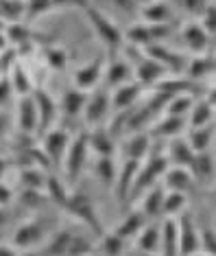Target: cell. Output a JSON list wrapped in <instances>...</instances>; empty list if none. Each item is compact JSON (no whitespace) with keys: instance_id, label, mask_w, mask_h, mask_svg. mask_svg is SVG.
Returning <instances> with one entry per match:
<instances>
[{"instance_id":"1","label":"cell","mask_w":216,"mask_h":256,"mask_svg":"<svg viewBox=\"0 0 216 256\" xmlns=\"http://www.w3.org/2000/svg\"><path fill=\"white\" fill-rule=\"evenodd\" d=\"M168 168V158L166 154H151L144 162H140L138 171H136V178H133V184H131V190H129V200H127V208H133V202H138L151 186L160 184L162 176Z\"/></svg>"},{"instance_id":"2","label":"cell","mask_w":216,"mask_h":256,"mask_svg":"<svg viewBox=\"0 0 216 256\" xmlns=\"http://www.w3.org/2000/svg\"><path fill=\"white\" fill-rule=\"evenodd\" d=\"M83 11H85L87 22H90L92 28H94L96 38L101 40V44L107 48V53L109 55L118 53L122 46H125V33L118 28V24H116L109 16H105L98 7H94V4H90V2L83 7Z\"/></svg>"},{"instance_id":"3","label":"cell","mask_w":216,"mask_h":256,"mask_svg":"<svg viewBox=\"0 0 216 256\" xmlns=\"http://www.w3.org/2000/svg\"><path fill=\"white\" fill-rule=\"evenodd\" d=\"M59 228V221L55 217H37L28 219L17 226L13 232V248L17 250H35Z\"/></svg>"},{"instance_id":"4","label":"cell","mask_w":216,"mask_h":256,"mask_svg":"<svg viewBox=\"0 0 216 256\" xmlns=\"http://www.w3.org/2000/svg\"><path fill=\"white\" fill-rule=\"evenodd\" d=\"M87 154H90V147H87V134L85 132H81L77 136L70 138L68 151H66L63 162H61V168H63V173H66V180L70 184L77 182L81 171L85 168Z\"/></svg>"},{"instance_id":"5","label":"cell","mask_w":216,"mask_h":256,"mask_svg":"<svg viewBox=\"0 0 216 256\" xmlns=\"http://www.w3.org/2000/svg\"><path fill=\"white\" fill-rule=\"evenodd\" d=\"M63 210L70 212V214H74V217H77L81 224H85L87 228H90L98 238H101V234H103L101 219H98V212H96L94 202H92L85 193H70L68 202H66V208H63Z\"/></svg>"},{"instance_id":"6","label":"cell","mask_w":216,"mask_h":256,"mask_svg":"<svg viewBox=\"0 0 216 256\" xmlns=\"http://www.w3.org/2000/svg\"><path fill=\"white\" fill-rule=\"evenodd\" d=\"M109 110H112V98H109V90L107 88H94L92 94H87L85 98V108H83V118L85 125L96 127L103 125L107 118Z\"/></svg>"},{"instance_id":"7","label":"cell","mask_w":216,"mask_h":256,"mask_svg":"<svg viewBox=\"0 0 216 256\" xmlns=\"http://www.w3.org/2000/svg\"><path fill=\"white\" fill-rule=\"evenodd\" d=\"M70 132L63 127V130H48L44 134V142H42V154L46 156V162L55 164L57 168H61V162H63V156L68 151V144H70Z\"/></svg>"},{"instance_id":"8","label":"cell","mask_w":216,"mask_h":256,"mask_svg":"<svg viewBox=\"0 0 216 256\" xmlns=\"http://www.w3.org/2000/svg\"><path fill=\"white\" fill-rule=\"evenodd\" d=\"M103 72H105V57L96 55L90 64H83L77 70L72 72V86L83 92H92L98 88L103 81Z\"/></svg>"},{"instance_id":"9","label":"cell","mask_w":216,"mask_h":256,"mask_svg":"<svg viewBox=\"0 0 216 256\" xmlns=\"http://www.w3.org/2000/svg\"><path fill=\"white\" fill-rule=\"evenodd\" d=\"M177 221V248L179 256H190L199 252V228L190 212H182Z\"/></svg>"},{"instance_id":"10","label":"cell","mask_w":216,"mask_h":256,"mask_svg":"<svg viewBox=\"0 0 216 256\" xmlns=\"http://www.w3.org/2000/svg\"><path fill=\"white\" fill-rule=\"evenodd\" d=\"M31 94H33L35 108H37V118H39L37 132L46 134L48 130H52V125H55L57 118H59V106H57V101L50 96V92L44 90V88H35Z\"/></svg>"},{"instance_id":"11","label":"cell","mask_w":216,"mask_h":256,"mask_svg":"<svg viewBox=\"0 0 216 256\" xmlns=\"http://www.w3.org/2000/svg\"><path fill=\"white\" fill-rule=\"evenodd\" d=\"M144 53H147L149 57H153L157 64H162V66L166 68L168 74H184L186 64H188L186 55L177 53V50H173V48H168V46H164V44L149 46V48H144Z\"/></svg>"},{"instance_id":"12","label":"cell","mask_w":216,"mask_h":256,"mask_svg":"<svg viewBox=\"0 0 216 256\" xmlns=\"http://www.w3.org/2000/svg\"><path fill=\"white\" fill-rule=\"evenodd\" d=\"M144 90L147 88H142L136 79H131V81H127V84L118 86V88H114L112 92H109L112 110L114 112H127V110H131L140 101V96H142Z\"/></svg>"},{"instance_id":"13","label":"cell","mask_w":216,"mask_h":256,"mask_svg":"<svg viewBox=\"0 0 216 256\" xmlns=\"http://www.w3.org/2000/svg\"><path fill=\"white\" fill-rule=\"evenodd\" d=\"M133 79V68L129 60H120V57H114L112 62H105V72H103V84L105 88L112 92L114 88L127 84V81Z\"/></svg>"},{"instance_id":"14","label":"cell","mask_w":216,"mask_h":256,"mask_svg":"<svg viewBox=\"0 0 216 256\" xmlns=\"http://www.w3.org/2000/svg\"><path fill=\"white\" fill-rule=\"evenodd\" d=\"M182 40H184L186 48H188L190 53L203 55V53H208L210 42H212V36H210V33H208L206 28H203L197 20H192V22H188V24L184 26Z\"/></svg>"},{"instance_id":"15","label":"cell","mask_w":216,"mask_h":256,"mask_svg":"<svg viewBox=\"0 0 216 256\" xmlns=\"http://www.w3.org/2000/svg\"><path fill=\"white\" fill-rule=\"evenodd\" d=\"M138 16L147 24H171L173 22V7L166 0H149L140 4Z\"/></svg>"},{"instance_id":"16","label":"cell","mask_w":216,"mask_h":256,"mask_svg":"<svg viewBox=\"0 0 216 256\" xmlns=\"http://www.w3.org/2000/svg\"><path fill=\"white\" fill-rule=\"evenodd\" d=\"M17 130L26 136H31L39 130V118H37V108H35L33 94L17 96Z\"/></svg>"},{"instance_id":"17","label":"cell","mask_w":216,"mask_h":256,"mask_svg":"<svg viewBox=\"0 0 216 256\" xmlns=\"http://www.w3.org/2000/svg\"><path fill=\"white\" fill-rule=\"evenodd\" d=\"M164 188L166 190H177V193H186L188 195L192 188H195V176L190 173V168H184V166H175V164H168V168L164 171Z\"/></svg>"},{"instance_id":"18","label":"cell","mask_w":216,"mask_h":256,"mask_svg":"<svg viewBox=\"0 0 216 256\" xmlns=\"http://www.w3.org/2000/svg\"><path fill=\"white\" fill-rule=\"evenodd\" d=\"M212 118H214V96L210 92V96L195 98L188 116H186V123H188L190 130H197V127L212 125Z\"/></svg>"},{"instance_id":"19","label":"cell","mask_w":216,"mask_h":256,"mask_svg":"<svg viewBox=\"0 0 216 256\" xmlns=\"http://www.w3.org/2000/svg\"><path fill=\"white\" fill-rule=\"evenodd\" d=\"M151 144H153V136H151L149 132H133L131 136L127 138V142H125V156H127V160L144 162L151 154H153Z\"/></svg>"},{"instance_id":"20","label":"cell","mask_w":216,"mask_h":256,"mask_svg":"<svg viewBox=\"0 0 216 256\" xmlns=\"http://www.w3.org/2000/svg\"><path fill=\"white\" fill-rule=\"evenodd\" d=\"M87 134V147L94 151L96 156H114L116 154V136L107 127L96 125Z\"/></svg>"},{"instance_id":"21","label":"cell","mask_w":216,"mask_h":256,"mask_svg":"<svg viewBox=\"0 0 216 256\" xmlns=\"http://www.w3.org/2000/svg\"><path fill=\"white\" fill-rule=\"evenodd\" d=\"M138 166H140V162L125 160L122 168L116 173L114 193H116V200H118V204H120V206H125V208H127V200H129V190H131V184H133V178H136Z\"/></svg>"},{"instance_id":"22","label":"cell","mask_w":216,"mask_h":256,"mask_svg":"<svg viewBox=\"0 0 216 256\" xmlns=\"http://www.w3.org/2000/svg\"><path fill=\"white\" fill-rule=\"evenodd\" d=\"M85 98H87V92L74 88V86H70V88L63 92L61 103H59L61 114L66 116V118H70V120L81 118V116H83V108H85Z\"/></svg>"},{"instance_id":"23","label":"cell","mask_w":216,"mask_h":256,"mask_svg":"<svg viewBox=\"0 0 216 256\" xmlns=\"http://www.w3.org/2000/svg\"><path fill=\"white\" fill-rule=\"evenodd\" d=\"M166 188L162 184H155L140 197V208L138 210L147 217V221H153L157 217H162V202H164Z\"/></svg>"},{"instance_id":"24","label":"cell","mask_w":216,"mask_h":256,"mask_svg":"<svg viewBox=\"0 0 216 256\" xmlns=\"http://www.w3.org/2000/svg\"><path fill=\"white\" fill-rule=\"evenodd\" d=\"M186 79L197 84V81H203V79H210L214 74V57L210 53H203V55H195L192 60H188L186 64Z\"/></svg>"},{"instance_id":"25","label":"cell","mask_w":216,"mask_h":256,"mask_svg":"<svg viewBox=\"0 0 216 256\" xmlns=\"http://www.w3.org/2000/svg\"><path fill=\"white\" fill-rule=\"evenodd\" d=\"M9 77V84H11V88H13V94L17 96H26V94H31V92L37 88L35 86V81H33V74L31 70L24 66V62H17L13 68H11V72L7 74Z\"/></svg>"},{"instance_id":"26","label":"cell","mask_w":216,"mask_h":256,"mask_svg":"<svg viewBox=\"0 0 216 256\" xmlns=\"http://www.w3.org/2000/svg\"><path fill=\"white\" fill-rule=\"evenodd\" d=\"M195 156H197V154L190 149V144L186 142V138H182V136L173 138L171 144H168V151H166L168 164L184 166V168H192V162H195Z\"/></svg>"},{"instance_id":"27","label":"cell","mask_w":216,"mask_h":256,"mask_svg":"<svg viewBox=\"0 0 216 256\" xmlns=\"http://www.w3.org/2000/svg\"><path fill=\"white\" fill-rule=\"evenodd\" d=\"M184 130H188L186 118H177V116H166L164 114L149 130V134H151V136H155V138H168V140H173V138L182 136Z\"/></svg>"},{"instance_id":"28","label":"cell","mask_w":216,"mask_h":256,"mask_svg":"<svg viewBox=\"0 0 216 256\" xmlns=\"http://www.w3.org/2000/svg\"><path fill=\"white\" fill-rule=\"evenodd\" d=\"M147 224H149L147 217H144L138 208H131V210L127 212V217L122 219V224L114 232L122 238V241H131V238H136L140 234V230H142Z\"/></svg>"},{"instance_id":"29","label":"cell","mask_w":216,"mask_h":256,"mask_svg":"<svg viewBox=\"0 0 216 256\" xmlns=\"http://www.w3.org/2000/svg\"><path fill=\"white\" fill-rule=\"evenodd\" d=\"M160 252L162 256H179L177 248V221L173 217H166L160 226Z\"/></svg>"},{"instance_id":"30","label":"cell","mask_w":216,"mask_h":256,"mask_svg":"<svg viewBox=\"0 0 216 256\" xmlns=\"http://www.w3.org/2000/svg\"><path fill=\"white\" fill-rule=\"evenodd\" d=\"M44 193H46V197H48V202L57 204L59 208H66L70 190L66 188L63 180L59 178V173H48V178H46V186H44Z\"/></svg>"},{"instance_id":"31","label":"cell","mask_w":216,"mask_h":256,"mask_svg":"<svg viewBox=\"0 0 216 256\" xmlns=\"http://www.w3.org/2000/svg\"><path fill=\"white\" fill-rule=\"evenodd\" d=\"M136 246L138 252H147V254H157L160 252V226L147 224L140 234L136 236Z\"/></svg>"},{"instance_id":"32","label":"cell","mask_w":216,"mask_h":256,"mask_svg":"<svg viewBox=\"0 0 216 256\" xmlns=\"http://www.w3.org/2000/svg\"><path fill=\"white\" fill-rule=\"evenodd\" d=\"M46 178H48V173H46V171H44V166H39V164H28V166H22V168H20V182H22V188L44 190Z\"/></svg>"},{"instance_id":"33","label":"cell","mask_w":216,"mask_h":256,"mask_svg":"<svg viewBox=\"0 0 216 256\" xmlns=\"http://www.w3.org/2000/svg\"><path fill=\"white\" fill-rule=\"evenodd\" d=\"M70 238H72V230H59L57 228L48 238H46V250L42 254L44 256H66Z\"/></svg>"},{"instance_id":"34","label":"cell","mask_w":216,"mask_h":256,"mask_svg":"<svg viewBox=\"0 0 216 256\" xmlns=\"http://www.w3.org/2000/svg\"><path fill=\"white\" fill-rule=\"evenodd\" d=\"M212 140H214L212 125L190 130V132H188V138H186V142L190 144V149L195 151V154H201V151H210V147H212Z\"/></svg>"},{"instance_id":"35","label":"cell","mask_w":216,"mask_h":256,"mask_svg":"<svg viewBox=\"0 0 216 256\" xmlns=\"http://www.w3.org/2000/svg\"><path fill=\"white\" fill-rule=\"evenodd\" d=\"M188 206V195L177 193V190H166L164 202H162V217H177Z\"/></svg>"},{"instance_id":"36","label":"cell","mask_w":216,"mask_h":256,"mask_svg":"<svg viewBox=\"0 0 216 256\" xmlns=\"http://www.w3.org/2000/svg\"><path fill=\"white\" fill-rule=\"evenodd\" d=\"M192 103H195V96L190 94V92H182V94H173L168 98L166 108H164V114L166 116H177V118H186L192 108Z\"/></svg>"},{"instance_id":"37","label":"cell","mask_w":216,"mask_h":256,"mask_svg":"<svg viewBox=\"0 0 216 256\" xmlns=\"http://www.w3.org/2000/svg\"><path fill=\"white\" fill-rule=\"evenodd\" d=\"M190 173L195 176V180H203V182L212 180V176H214V156H212V151H201V154H197Z\"/></svg>"},{"instance_id":"38","label":"cell","mask_w":216,"mask_h":256,"mask_svg":"<svg viewBox=\"0 0 216 256\" xmlns=\"http://www.w3.org/2000/svg\"><path fill=\"white\" fill-rule=\"evenodd\" d=\"M94 173H96V178L101 180L103 186H107V188H109V186H114L116 173H118L114 156H98V158H96V164H94Z\"/></svg>"},{"instance_id":"39","label":"cell","mask_w":216,"mask_h":256,"mask_svg":"<svg viewBox=\"0 0 216 256\" xmlns=\"http://www.w3.org/2000/svg\"><path fill=\"white\" fill-rule=\"evenodd\" d=\"M24 0H0V20L4 24H15L24 20Z\"/></svg>"},{"instance_id":"40","label":"cell","mask_w":216,"mask_h":256,"mask_svg":"<svg viewBox=\"0 0 216 256\" xmlns=\"http://www.w3.org/2000/svg\"><path fill=\"white\" fill-rule=\"evenodd\" d=\"M92 252H94V238H90V234H74L72 232L66 256H92Z\"/></svg>"},{"instance_id":"41","label":"cell","mask_w":216,"mask_h":256,"mask_svg":"<svg viewBox=\"0 0 216 256\" xmlns=\"http://www.w3.org/2000/svg\"><path fill=\"white\" fill-rule=\"evenodd\" d=\"M44 62L50 70H63L68 66V53L63 46H46L44 48Z\"/></svg>"},{"instance_id":"42","label":"cell","mask_w":216,"mask_h":256,"mask_svg":"<svg viewBox=\"0 0 216 256\" xmlns=\"http://www.w3.org/2000/svg\"><path fill=\"white\" fill-rule=\"evenodd\" d=\"M17 202L24 208H42L48 204V197H46L44 190H33V188H22V193L17 195Z\"/></svg>"},{"instance_id":"43","label":"cell","mask_w":216,"mask_h":256,"mask_svg":"<svg viewBox=\"0 0 216 256\" xmlns=\"http://www.w3.org/2000/svg\"><path fill=\"white\" fill-rule=\"evenodd\" d=\"M125 243L122 238L116 234V232H107V234H101V250L105 252V256H120L122 250H125Z\"/></svg>"},{"instance_id":"44","label":"cell","mask_w":216,"mask_h":256,"mask_svg":"<svg viewBox=\"0 0 216 256\" xmlns=\"http://www.w3.org/2000/svg\"><path fill=\"white\" fill-rule=\"evenodd\" d=\"M24 18L26 20H35L39 16H46L50 11H55L52 7V0H24Z\"/></svg>"},{"instance_id":"45","label":"cell","mask_w":216,"mask_h":256,"mask_svg":"<svg viewBox=\"0 0 216 256\" xmlns=\"http://www.w3.org/2000/svg\"><path fill=\"white\" fill-rule=\"evenodd\" d=\"M17 62H20V57H17L13 46L4 48L2 53H0V77H7V74L11 72V68H13Z\"/></svg>"},{"instance_id":"46","label":"cell","mask_w":216,"mask_h":256,"mask_svg":"<svg viewBox=\"0 0 216 256\" xmlns=\"http://www.w3.org/2000/svg\"><path fill=\"white\" fill-rule=\"evenodd\" d=\"M214 228L212 226H206V228H199V250L208 254H214Z\"/></svg>"},{"instance_id":"47","label":"cell","mask_w":216,"mask_h":256,"mask_svg":"<svg viewBox=\"0 0 216 256\" xmlns=\"http://www.w3.org/2000/svg\"><path fill=\"white\" fill-rule=\"evenodd\" d=\"M184 9L188 11L192 18H199V16L206 11V7L210 4V0H182Z\"/></svg>"},{"instance_id":"48","label":"cell","mask_w":216,"mask_h":256,"mask_svg":"<svg viewBox=\"0 0 216 256\" xmlns=\"http://www.w3.org/2000/svg\"><path fill=\"white\" fill-rule=\"evenodd\" d=\"M13 98V88L9 84V77H0V108H4Z\"/></svg>"},{"instance_id":"49","label":"cell","mask_w":216,"mask_h":256,"mask_svg":"<svg viewBox=\"0 0 216 256\" xmlns=\"http://www.w3.org/2000/svg\"><path fill=\"white\" fill-rule=\"evenodd\" d=\"M112 2L122 11V14H133L136 16L138 9H140V4L136 2V0H112Z\"/></svg>"},{"instance_id":"50","label":"cell","mask_w":216,"mask_h":256,"mask_svg":"<svg viewBox=\"0 0 216 256\" xmlns=\"http://www.w3.org/2000/svg\"><path fill=\"white\" fill-rule=\"evenodd\" d=\"M90 0H52V7L55 9H68V7H81L83 9Z\"/></svg>"},{"instance_id":"51","label":"cell","mask_w":216,"mask_h":256,"mask_svg":"<svg viewBox=\"0 0 216 256\" xmlns=\"http://www.w3.org/2000/svg\"><path fill=\"white\" fill-rule=\"evenodd\" d=\"M11 200H13V190H11L7 184L0 182V208H4L7 204H11Z\"/></svg>"},{"instance_id":"52","label":"cell","mask_w":216,"mask_h":256,"mask_svg":"<svg viewBox=\"0 0 216 256\" xmlns=\"http://www.w3.org/2000/svg\"><path fill=\"white\" fill-rule=\"evenodd\" d=\"M0 256H20V252H17V248H13V246L0 243Z\"/></svg>"},{"instance_id":"53","label":"cell","mask_w":216,"mask_h":256,"mask_svg":"<svg viewBox=\"0 0 216 256\" xmlns=\"http://www.w3.org/2000/svg\"><path fill=\"white\" fill-rule=\"evenodd\" d=\"M9 40H7V33H4V31H0V53H2V50L4 48H9Z\"/></svg>"},{"instance_id":"54","label":"cell","mask_w":216,"mask_h":256,"mask_svg":"<svg viewBox=\"0 0 216 256\" xmlns=\"http://www.w3.org/2000/svg\"><path fill=\"white\" fill-rule=\"evenodd\" d=\"M7 166H9V162L4 158H0V180H2V176L7 173Z\"/></svg>"},{"instance_id":"55","label":"cell","mask_w":216,"mask_h":256,"mask_svg":"<svg viewBox=\"0 0 216 256\" xmlns=\"http://www.w3.org/2000/svg\"><path fill=\"white\" fill-rule=\"evenodd\" d=\"M20 256H44V254L35 252V250H26V252H24V254H20Z\"/></svg>"},{"instance_id":"56","label":"cell","mask_w":216,"mask_h":256,"mask_svg":"<svg viewBox=\"0 0 216 256\" xmlns=\"http://www.w3.org/2000/svg\"><path fill=\"white\" fill-rule=\"evenodd\" d=\"M4 221H7V212H4V210H2V208H0V226H2V224H4Z\"/></svg>"},{"instance_id":"57","label":"cell","mask_w":216,"mask_h":256,"mask_svg":"<svg viewBox=\"0 0 216 256\" xmlns=\"http://www.w3.org/2000/svg\"><path fill=\"white\" fill-rule=\"evenodd\" d=\"M190 256H214V254H208V252H201V250H199V252H195V254H190Z\"/></svg>"},{"instance_id":"58","label":"cell","mask_w":216,"mask_h":256,"mask_svg":"<svg viewBox=\"0 0 216 256\" xmlns=\"http://www.w3.org/2000/svg\"><path fill=\"white\" fill-rule=\"evenodd\" d=\"M133 256H155V254H147V252H136Z\"/></svg>"},{"instance_id":"59","label":"cell","mask_w":216,"mask_h":256,"mask_svg":"<svg viewBox=\"0 0 216 256\" xmlns=\"http://www.w3.org/2000/svg\"><path fill=\"white\" fill-rule=\"evenodd\" d=\"M4 28H7V24H4L2 20H0V31H4Z\"/></svg>"},{"instance_id":"60","label":"cell","mask_w":216,"mask_h":256,"mask_svg":"<svg viewBox=\"0 0 216 256\" xmlns=\"http://www.w3.org/2000/svg\"><path fill=\"white\" fill-rule=\"evenodd\" d=\"M136 2H138V4H144V2H149V0H136Z\"/></svg>"}]
</instances>
